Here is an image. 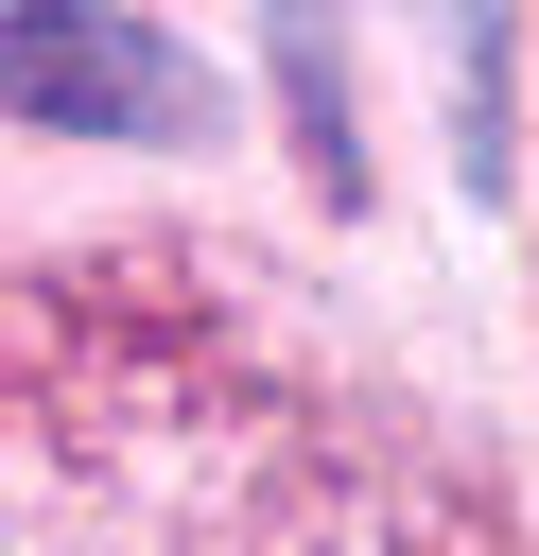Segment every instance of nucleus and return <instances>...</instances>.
<instances>
[{
    "label": "nucleus",
    "instance_id": "f257e3e1",
    "mask_svg": "<svg viewBox=\"0 0 539 556\" xmlns=\"http://www.w3.org/2000/svg\"><path fill=\"white\" fill-rule=\"evenodd\" d=\"M0 104L122 139V122H174V52H156L139 17H70V0H17V17H0Z\"/></svg>",
    "mask_w": 539,
    "mask_h": 556
},
{
    "label": "nucleus",
    "instance_id": "f03ea898",
    "mask_svg": "<svg viewBox=\"0 0 539 556\" xmlns=\"http://www.w3.org/2000/svg\"><path fill=\"white\" fill-rule=\"evenodd\" d=\"M469 87H504V35H469ZM469 174L504 191V104H469Z\"/></svg>",
    "mask_w": 539,
    "mask_h": 556
}]
</instances>
